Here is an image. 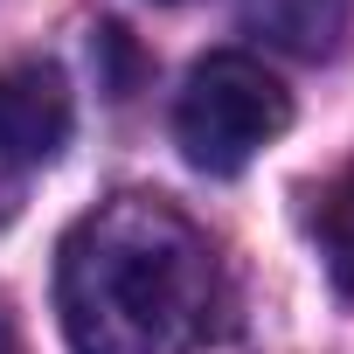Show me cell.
Masks as SVG:
<instances>
[{"instance_id":"8992f818","label":"cell","mask_w":354,"mask_h":354,"mask_svg":"<svg viewBox=\"0 0 354 354\" xmlns=\"http://www.w3.org/2000/svg\"><path fill=\"white\" fill-rule=\"evenodd\" d=\"M0 354H21V340H15V319H8V306H0Z\"/></svg>"},{"instance_id":"6da1fadb","label":"cell","mask_w":354,"mask_h":354,"mask_svg":"<svg viewBox=\"0 0 354 354\" xmlns=\"http://www.w3.org/2000/svg\"><path fill=\"white\" fill-rule=\"evenodd\" d=\"M56 306L77 354H188L216 319L209 236L160 195H111L70 223Z\"/></svg>"},{"instance_id":"3957f363","label":"cell","mask_w":354,"mask_h":354,"mask_svg":"<svg viewBox=\"0 0 354 354\" xmlns=\"http://www.w3.org/2000/svg\"><path fill=\"white\" fill-rule=\"evenodd\" d=\"M70 84L49 63H0V153L42 167L70 146Z\"/></svg>"},{"instance_id":"277c9868","label":"cell","mask_w":354,"mask_h":354,"mask_svg":"<svg viewBox=\"0 0 354 354\" xmlns=\"http://www.w3.org/2000/svg\"><path fill=\"white\" fill-rule=\"evenodd\" d=\"M243 21H250V35H264L271 49L319 63V56L340 49V35H347V21H354V0H243Z\"/></svg>"},{"instance_id":"7a4b0ae2","label":"cell","mask_w":354,"mask_h":354,"mask_svg":"<svg viewBox=\"0 0 354 354\" xmlns=\"http://www.w3.org/2000/svg\"><path fill=\"white\" fill-rule=\"evenodd\" d=\"M292 125V91L243 49L202 56L174 97V139L202 174H243Z\"/></svg>"},{"instance_id":"5b68a950","label":"cell","mask_w":354,"mask_h":354,"mask_svg":"<svg viewBox=\"0 0 354 354\" xmlns=\"http://www.w3.org/2000/svg\"><path fill=\"white\" fill-rule=\"evenodd\" d=\"M313 230H319L326 271L340 278V292H354V167H340L333 181H326V195L313 209Z\"/></svg>"}]
</instances>
